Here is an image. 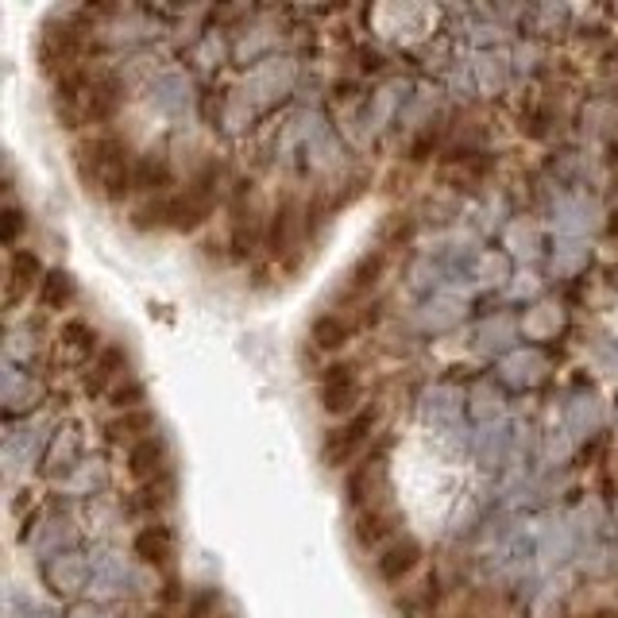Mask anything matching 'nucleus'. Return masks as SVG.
<instances>
[{"label":"nucleus","instance_id":"nucleus-1","mask_svg":"<svg viewBox=\"0 0 618 618\" xmlns=\"http://www.w3.org/2000/svg\"><path fill=\"white\" fill-rule=\"evenodd\" d=\"M74 170L89 194H101L105 202H124L132 190L136 159L128 155V143L120 136H86L74 147Z\"/></svg>","mask_w":618,"mask_h":618},{"label":"nucleus","instance_id":"nucleus-2","mask_svg":"<svg viewBox=\"0 0 618 618\" xmlns=\"http://www.w3.org/2000/svg\"><path fill=\"white\" fill-rule=\"evenodd\" d=\"M375 425H379V407L356 410V414L345 417L336 429H329L325 445H321V460H325L329 468H348V464L363 452V445L371 441Z\"/></svg>","mask_w":618,"mask_h":618},{"label":"nucleus","instance_id":"nucleus-3","mask_svg":"<svg viewBox=\"0 0 618 618\" xmlns=\"http://www.w3.org/2000/svg\"><path fill=\"white\" fill-rule=\"evenodd\" d=\"M81 54H86V39H81L78 24H47L43 39H39V66L54 78L81 70Z\"/></svg>","mask_w":618,"mask_h":618},{"label":"nucleus","instance_id":"nucleus-4","mask_svg":"<svg viewBox=\"0 0 618 618\" xmlns=\"http://www.w3.org/2000/svg\"><path fill=\"white\" fill-rule=\"evenodd\" d=\"M318 395H321L325 414H333V417H352L356 410H363L360 407L363 383H360L356 363H333V368H325V375H321V383H318Z\"/></svg>","mask_w":618,"mask_h":618},{"label":"nucleus","instance_id":"nucleus-5","mask_svg":"<svg viewBox=\"0 0 618 618\" xmlns=\"http://www.w3.org/2000/svg\"><path fill=\"white\" fill-rule=\"evenodd\" d=\"M213 202H217V167L202 170L194 178V185H185V194L175 197V229L194 232L209 221Z\"/></svg>","mask_w":618,"mask_h":618},{"label":"nucleus","instance_id":"nucleus-6","mask_svg":"<svg viewBox=\"0 0 618 618\" xmlns=\"http://www.w3.org/2000/svg\"><path fill=\"white\" fill-rule=\"evenodd\" d=\"M352 538H356V545H360L363 553H375V549L383 553V549L398 541V514L390 511V506H379V503L368 506V511L356 514Z\"/></svg>","mask_w":618,"mask_h":618},{"label":"nucleus","instance_id":"nucleus-7","mask_svg":"<svg viewBox=\"0 0 618 618\" xmlns=\"http://www.w3.org/2000/svg\"><path fill=\"white\" fill-rule=\"evenodd\" d=\"M383 271H387V252L375 247V252H363L352 267H348L345 283H340V301H368L375 294V286L383 283Z\"/></svg>","mask_w":618,"mask_h":618},{"label":"nucleus","instance_id":"nucleus-8","mask_svg":"<svg viewBox=\"0 0 618 618\" xmlns=\"http://www.w3.org/2000/svg\"><path fill=\"white\" fill-rule=\"evenodd\" d=\"M422 545H417L414 538H398L395 545H387L379 556H375V576H379L387 588H398L402 580H410V576L417 572V565H422Z\"/></svg>","mask_w":618,"mask_h":618},{"label":"nucleus","instance_id":"nucleus-9","mask_svg":"<svg viewBox=\"0 0 618 618\" xmlns=\"http://www.w3.org/2000/svg\"><path fill=\"white\" fill-rule=\"evenodd\" d=\"M301 232H306V213L298 202H283L274 209L271 229H267V247H271L274 259H286L294 247L301 244Z\"/></svg>","mask_w":618,"mask_h":618},{"label":"nucleus","instance_id":"nucleus-10","mask_svg":"<svg viewBox=\"0 0 618 618\" xmlns=\"http://www.w3.org/2000/svg\"><path fill=\"white\" fill-rule=\"evenodd\" d=\"M167 472H170V449L159 433L147 437L143 445H136V449H128V476L136 484H159Z\"/></svg>","mask_w":618,"mask_h":618},{"label":"nucleus","instance_id":"nucleus-11","mask_svg":"<svg viewBox=\"0 0 618 618\" xmlns=\"http://www.w3.org/2000/svg\"><path fill=\"white\" fill-rule=\"evenodd\" d=\"M356 336V321L348 318V313H321L313 325H309V340H313V348H318L321 356H336L345 352L348 340Z\"/></svg>","mask_w":618,"mask_h":618},{"label":"nucleus","instance_id":"nucleus-12","mask_svg":"<svg viewBox=\"0 0 618 618\" xmlns=\"http://www.w3.org/2000/svg\"><path fill=\"white\" fill-rule=\"evenodd\" d=\"M120 379H128V356H124V348L108 345L101 348L98 356H93V368H89L86 375V390L89 395H113L116 387H120Z\"/></svg>","mask_w":618,"mask_h":618},{"label":"nucleus","instance_id":"nucleus-13","mask_svg":"<svg viewBox=\"0 0 618 618\" xmlns=\"http://www.w3.org/2000/svg\"><path fill=\"white\" fill-rule=\"evenodd\" d=\"M43 263H39L36 252H12L9 256V283H4V301L9 309L16 306L24 294H31L36 286H43Z\"/></svg>","mask_w":618,"mask_h":618},{"label":"nucleus","instance_id":"nucleus-14","mask_svg":"<svg viewBox=\"0 0 618 618\" xmlns=\"http://www.w3.org/2000/svg\"><path fill=\"white\" fill-rule=\"evenodd\" d=\"M108 441L113 445H128V449H136V445H143L147 437H155V414L151 410H120V414L113 417V422L105 425Z\"/></svg>","mask_w":618,"mask_h":618},{"label":"nucleus","instance_id":"nucleus-15","mask_svg":"<svg viewBox=\"0 0 618 618\" xmlns=\"http://www.w3.org/2000/svg\"><path fill=\"white\" fill-rule=\"evenodd\" d=\"M132 553L140 556L143 565L167 568L175 561V530L170 526H147V530L136 533Z\"/></svg>","mask_w":618,"mask_h":618},{"label":"nucleus","instance_id":"nucleus-16","mask_svg":"<svg viewBox=\"0 0 618 618\" xmlns=\"http://www.w3.org/2000/svg\"><path fill=\"white\" fill-rule=\"evenodd\" d=\"M375 484H383V464H375V460H363L360 468L348 472L345 494H348V506H352L356 514L375 506Z\"/></svg>","mask_w":618,"mask_h":618},{"label":"nucleus","instance_id":"nucleus-17","mask_svg":"<svg viewBox=\"0 0 618 618\" xmlns=\"http://www.w3.org/2000/svg\"><path fill=\"white\" fill-rule=\"evenodd\" d=\"M124 93H120V81L108 78V74H98L93 78V93H89V124H105L116 116L120 108Z\"/></svg>","mask_w":618,"mask_h":618},{"label":"nucleus","instance_id":"nucleus-18","mask_svg":"<svg viewBox=\"0 0 618 618\" xmlns=\"http://www.w3.org/2000/svg\"><path fill=\"white\" fill-rule=\"evenodd\" d=\"M101 336H98V329L89 325V321H66L62 325V348L74 356V360H89L93 352H101Z\"/></svg>","mask_w":618,"mask_h":618},{"label":"nucleus","instance_id":"nucleus-19","mask_svg":"<svg viewBox=\"0 0 618 618\" xmlns=\"http://www.w3.org/2000/svg\"><path fill=\"white\" fill-rule=\"evenodd\" d=\"M86 576H89V568L81 565V556L78 553H66V572H62V565L59 561H51V565H43V580L51 583L54 592H78L81 583H86Z\"/></svg>","mask_w":618,"mask_h":618},{"label":"nucleus","instance_id":"nucleus-20","mask_svg":"<svg viewBox=\"0 0 618 618\" xmlns=\"http://www.w3.org/2000/svg\"><path fill=\"white\" fill-rule=\"evenodd\" d=\"M170 182V167L163 155H140L136 159V175H132V190H143V194H155V190H163V185Z\"/></svg>","mask_w":618,"mask_h":618},{"label":"nucleus","instance_id":"nucleus-21","mask_svg":"<svg viewBox=\"0 0 618 618\" xmlns=\"http://www.w3.org/2000/svg\"><path fill=\"white\" fill-rule=\"evenodd\" d=\"M132 224L140 232L175 229V197H155V202L140 205V209L132 213Z\"/></svg>","mask_w":618,"mask_h":618},{"label":"nucleus","instance_id":"nucleus-22","mask_svg":"<svg viewBox=\"0 0 618 618\" xmlns=\"http://www.w3.org/2000/svg\"><path fill=\"white\" fill-rule=\"evenodd\" d=\"M74 298H78V283L66 271H51L43 279V286H39V301L47 309H66Z\"/></svg>","mask_w":618,"mask_h":618},{"label":"nucleus","instance_id":"nucleus-23","mask_svg":"<svg viewBox=\"0 0 618 618\" xmlns=\"http://www.w3.org/2000/svg\"><path fill=\"white\" fill-rule=\"evenodd\" d=\"M259 240H263V224H259L256 209H240L236 217H232V247H236L240 256H247V252H256Z\"/></svg>","mask_w":618,"mask_h":618},{"label":"nucleus","instance_id":"nucleus-24","mask_svg":"<svg viewBox=\"0 0 618 618\" xmlns=\"http://www.w3.org/2000/svg\"><path fill=\"white\" fill-rule=\"evenodd\" d=\"M20 229H24V213L16 209V205H9L4 209V244H16V236H20Z\"/></svg>","mask_w":618,"mask_h":618},{"label":"nucleus","instance_id":"nucleus-25","mask_svg":"<svg viewBox=\"0 0 618 618\" xmlns=\"http://www.w3.org/2000/svg\"><path fill=\"white\" fill-rule=\"evenodd\" d=\"M213 607H217V592H202L194 603H190V618H202L205 610H213Z\"/></svg>","mask_w":618,"mask_h":618},{"label":"nucleus","instance_id":"nucleus-26","mask_svg":"<svg viewBox=\"0 0 618 618\" xmlns=\"http://www.w3.org/2000/svg\"><path fill=\"white\" fill-rule=\"evenodd\" d=\"M16 607H20V618H43V610H39L31 600H16Z\"/></svg>","mask_w":618,"mask_h":618},{"label":"nucleus","instance_id":"nucleus-27","mask_svg":"<svg viewBox=\"0 0 618 618\" xmlns=\"http://www.w3.org/2000/svg\"><path fill=\"white\" fill-rule=\"evenodd\" d=\"M615 618H618V615H615Z\"/></svg>","mask_w":618,"mask_h":618}]
</instances>
